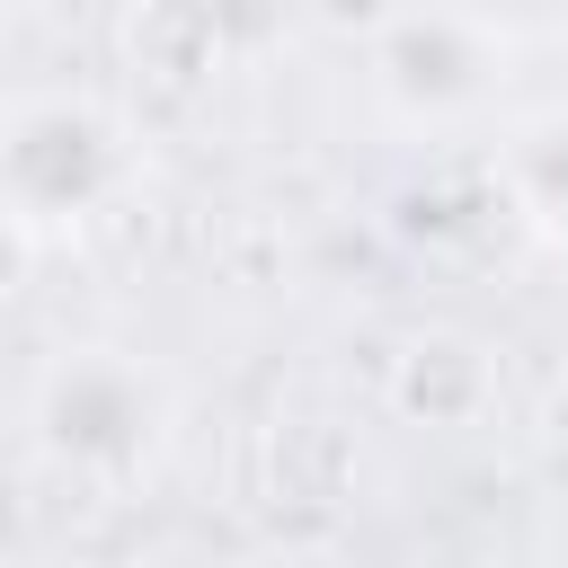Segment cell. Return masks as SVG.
Masks as SVG:
<instances>
[{
  "label": "cell",
  "instance_id": "obj_1",
  "mask_svg": "<svg viewBox=\"0 0 568 568\" xmlns=\"http://www.w3.org/2000/svg\"><path fill=\"white\" fill-rule=\"evenodd\" d=\"M27 444L80 488H133L178 444V390L142 346L71 337L27 382Z\"/></svg>",
  "mask_w": 568,
  "mask_h": 568
},
{
  "label": "cell",
  "instance_id": "obj_2",
  "mask_svg": "<svg viewBox=\"0 0 568 568\" xmlns=\"http://www.w3.org/2000/svg\"><path fill=\"white\" fill-rule=\"evenodd\" d=\"M142 178L133 124L89 89H27L0 98V222L44 248L106 222Z\"/></svg>",
  "mask_w": 568,
  "mask_h": 568
},
{
  "label": "cell",
  "instance_id": "obj_3",
  "mask_svg": "<svg viewBox=\"0 0 568 568\" xmlns=\"http://www.w3.org/2000/svg\"><path fill=\"white\" fill-rule=\"evenodd\" d=\"M506 62H515V44H497L462 0H426V9H399V18L373 36L364 80H373V98H382L390 124H408V133H453V124H470V115L497 106Z\"/></svg>",
  "mask_w": 568,
  "mask_h": 568
},
{
  "label": "cell",
  "instance_id": "obj_4",
  "mask_svg": "<svg viewBox=\"0 0 568 568\" xmlns=\"http://www.w3.org/2000/svg\"><path fill=\"white\" fill-rule=\"evenodd\" d=\"M488 390H497L488 346L462 337V328H417L399 346V364H390V399L408 417H426V426H470L488 408Z\"/></svg>",
  "mask_w": 568,
  "mask_h": 568
},
{
  "label": "cell",
  "instance_id": "obj_5",
  "mask_svg": "<svg viewBox=\"0 0 568 568\" xmlns=\"http://www.w3.org/2000/svg\"><path fill=\"white\" fill-rule=\"evenodd\" d=\"M497 44H550L568 36V0H462Z\"/></svg>",
  "mask_w": 568,
  "mask_h": 568
},
{
  "label": "cell",
  "instance_id": "obj_6",
  "mask_svg": "<svg viewBox=\"0 0 568 568\" xmlns=\"http://www.w3.org/2000/svg\"><path fill=\"white\" fill-rule=\"evenodd\" d=\"M275 568H355L346 550H302V559H275Z\"/></svg>",
  "mask_w": 568,
  "mask_h": 568
},
{
  "label": "cell",
  "instance_id": "obj_7",
  "mask_svg": "<svg viewBox=\"0 0 568 568\" xmlns=\"http://www.w3.org/2000/svg\"><path fill=\"white\" fill-rule=\"evenodd\" d=\"M550 248H559V266H568V222H559V231H550Z\"/></svg>",
  "mask_w": 568,
  "mask_h": 568
}]
</instances>
